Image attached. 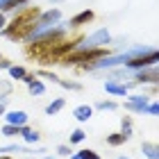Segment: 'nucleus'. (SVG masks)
Masks as SVG:
<instances>
[{
	"mask_svg": "<svg viewBox=\"0 0 159 159\" xmlns=\"http://www.w3.org/2000/svg\"><path fill=\"white\" fill-rule=\"evenodd\" d=\"M0 152H30L25 146H18V143H11V146H2Z\"/></svg>",
	"mask_w": 159,
	"mask_h": 159,
	"instance_id": "21",
	"label": "nucleus"
},
{
	"mask_svg": "<svg viewBox=\"0 0 159 159\" xmlns=\"http://www.w3.org/2000/svg\"><path fill=\"white\" fill-rule=\"evenodd\" d=\"M59 84L64 86V89H68V91H80V89H82V84H77V82H68V80H59Z\"/></svg>",
	"mask_w": 159,
	"mask_h": 159,
	"instance_id": "23",
	"label": "nucleus"
},
{
	"mask_svg": "<svg viewBox=\"0 0 159 159\" xmlns=\"http://www.w3.org/2000/svg\"><path fill=\"white\" fill-rule=\"evenodd\" d=\"M96 18V14H93V9H82L80 14H75L73 18H70V27H82V25H89L91 20Z\"/></svg>",
	"mask_w": 159,
	"mask_h": 159,
	"instance_id": "8",
	"label": "nucleus"
},
{
	"mask_svg": "<svg viewBox=\"0 0 159 159\" xmlns=\"http://www.w3.org/2000/svg\"><path fill=\"white\" fill-rule=\"evenodd\" d=\"M141 152L146 155L148 159H159V146L152 141H143L141 143Z\"/></svg>",
	"mask_w": 159,
	"mask_h": 159,
	"instance_id": "11",
	"label": "nucleus"
},
{
	"mask_svg": "<svg viewBox=\"0 0 159 159\" xmlns=\"http://www.w3.org/2000/svg\"><path fill=\"white\" fill-rule=\"evenodd\" d=\"M127 139L123 136L120 132H116V134H107V146H111V148H118V146H123Z\"/></svg>",
	"mask_w": 159,
	"mask_h": 159,
	"instance_id": "16",
	"label": "nucleus"
},
{
	"mask_svg": "<svg viewBox=\"0 0 159 159\" xmlns=\"http://www.w3.org/2000/svg\"><path fill=\"white\" fill-rule=\"evenodd\" d=\"M0 91H2V93H9V91H11V84H9V82H0Z\"/></svg>",
	"mask_w": 159,
	"mask_h": 159,
	"instance_id": "27",
	"label": "nucleus"
},
{
	"mask_svg": "<svg viewBox=\"0 0 159 159\" xmlns=\"http://www.w3.org/2000/svg\"><path fill=\"white\" fill-rule=\"evenodd\" d=\"M0 59H2V52H0Z\"/></svg>",
	"mask_w": 159,
	"mask_h": 159,
	"instance_id": "38",
	"label": "nucleus"
},
{
	"mask_svg": "<svg viewBox=\"0 0 159 159\" xmlns=\"http://www.w3.org/2000/svg\"><path fill=\"white\" fill-rule=\"evenodd\" d=\"M111 43V34H109V30L107 27H100V30H96V32H91L86 39H82L80 41V46L75 48V50H93V48H107Z\"/></svg>",
	"mask_w": 159,
	"mask_h": 159,
	"instance_id": "2",
	"label": "nucleus"
},
{
	"mask_svg": "<svg viewBox=\"0 0 159 159\" xmlns=\"http://www.w3.org/2000/svg\"><path fill=\"white\" fill-rule=\"evenodd\" d=\"M84 139H86L84 129H73V132H70V143H82Z\"/></svg>",
	"mask_w": 159,
	"mask_h": 159,
	"instance_id": "22",
	"label": "nucleus"
},
{
	"mask_svg": "<svg viewBox=\"0 0 159 159\" xmlns=\"http://www.w3.org/2000/svg\"><path fill=\"white\" fill-rule=\"evenodd\" d=\"M132 77H134L132 84H157L159 73H157V66H148L141 70H132Z\"/></svg>",
	"mask_w": 159,
	"mask_h": 159,
	"instance_id": "5",
	"label": "nucleus"
},
{
	"mask_svg": "<svg viewBox=\"0 0 159 159\" xmlns=\"http://www.w3.org/2000/svg\"><path fill=\"white\" fill-rule=\"evenodd\" d=\"M116 102H114V100H100V102L96 105V109H100V111H114L116 109Z\"/></svg>",
	"mask_w": 159,
	"mask_h": 159,
	"instance_id": "20",
	"label": "nucleus"
},
{
	"mask_svg": "<svg viewBox=\"0 0 159 159\" xmlns=\"http://www.w3.org/2000/svg\"><path fill=\"white\" fill-rule=\"evenodd\" d=\"M146 114H150V116H157V114H159V102H157V100L148 102V107H146Z\"/></svg>",
	"mask_w": 159,
	"mask_h": 159,
	"instance_id": "24",
	"label": "nucleus"
},
{
	"mask_svg": "<svg viewBox=\"0 0 159 159\" xmlns=\"http://www.w3.org/2000/svg\"><path fill=\"white\" fill-rule=\"evenodd\" d=\"M7 102H9V96H7V93H0V105L7 107Z\"/></svg>",
	"mask_w": 159,
	"mask_h": 159,
	"instance_id": "31",
	"label": "nucleus"
},
{
	"mask_svg": "<svg viewBox=\"0 0 159 159\" xmlns=\"http://www.w3.org/2000/svg\"><path fill=\"white\" fill-rule=\"evenodd\" d=\"M150 102V98L146 93H127V102H125V109L127 111H134V114H146V107Z\"/></svg>",
	"mask_w": 159,
	"mask_h": 159,
	"instance_id": "4",
	"label": "nucleus"
},
{
	"mask_svg": "<svg viewBox=\"0 0 159 159\" xmlns=\"http://www.w3.org/2000/svg\"><path fill=\"white\" fill-rule=\"evenodd\" d=\"M0 159H11L9 155H0Z\"/></svg>",
	"mask_w": 159,
	"mask_h": 159,
	"instance_id": "35",
	"label": "nucleus"
},
{
	"mask_svg": "<svg viewBox=\"0 0 159 159\" xmlns=\"http://www.w3.org/2000/svg\"><path fill=\"white\" fill-rule=\"evenodd\" d=\"M0 116H5V105H0Z\"/></svg>",
	"mask_w": 159,
	"mask_h": 159,
	"instance_id": "33",
	"label": "nucleus"
},
{
	"mask_svg": "<svg viewBox=\"0 0 159 159\" xmlns=\"http://www.w3.org/2000/svg\"><path fill=\"white\" fill-rule=\"evenodd\" d=\"M70 159H100V155L96 150H80V152L70 155Z\"/></svg>",
	"mask_w": 159,
	"mask_h": 159,
	"instance_id": "18",
	"label": "nucleus"
},
{
	"mask_svg": "<svg viewBox=\"0 0 159 159\" xmlns=\"http://www.w3.org/2000/svg\"><path fill=\"white\" fill-rule=\"evenodd\" d=\"M27 111H23V109H11V111H7L5 114V123H9V125H16V127H23V125H27Z\"/></svg>",
	"mask_w": 159,
	"mask_h": 159,
	"instance_id": "6",
	"label": "nucleus"
},
{
	"mask_svg": "<svg viewBox=\"0 0 159 159\" xmlns=\"http://www.w3.org/2000/svg\"><path fill=\"white\" fill-rule=\"evenodd\" d=\"M41 159H57V157H52V155H46V157H41Z\"/></svg>",
	"mask_w": 159,
	"mask_h": 159,
	"instance_id": "34",
	"label": "nucleus"
},
{
	"mask_svg": "<svg viewBox=\"0 0 159 159\" xmlns=\"http://www.w3.org/2000/svg\"><path fill=\"white\" fill-rule=\"evenodd\" d=\"M9 66H11V61H9V59H5V57H2V59H0V68H5V70H7Z\"/></svg>",
	"mask_w": 159,
	"mask_h": 159,
	"instance_id": "29",
	"label": "nucleus"
},
{
	"mask_svg": "<svg viewBox=\"0 0 159 159\" xmlns=\"http://www.w3.org/2000/svg\"><path fill=\"white\" fill-rule=\"evenodd\" d=\"M39 14H41V9H37V7H23V9L16 11V16L11 18V23L5 25V30H0V32H2L7 39H14V41L25 39L32 30L34 20L39 18Z\"/></svg>",
	"mask_w": 159,
	"mask_h": 159,
	"instance_id": "1",
	"label": "nucleus"
},
{
	"mask_svg": "<svg viewBox=\"0 0 159 159\" xmlns=\"http://www.w3.org/2000/svg\"><path fill=\"white\" fill-rule=\"evenodd\" d=\"M39 75H41V77H46V80H52V82H59V77H57L55 73H50V70H43V68H41V70H39Z\"/></svg>",
	"mask_w": 159,
	"mask_h": 159,
	"instance_id": "25",
	"label": "nucleus"
},
{
	"mask_svg": "<svg viewBox=\"0 0 159 159\" xmlns=\"http://www.w3.org/2000/svg\"><path fill=\"white\" fill-rule=\"evenodd\" d=\"M118 159H132V157H118Z\"/></svg>",
	"mask_w": 159,
	"mask_h": 159,
	"instance_id": "36",
	"label": "nucleus"
},
{
	"mask_svg": "<svg viewBox=\"0 0 159 159\" xmlns=\"http://www.w3.org/2000/svg\"><path fill=\"white\" fill-rule=\"evenodd\" d=\"M27 91H30V96H43L46 93V84L41 80H34L32 84H27Z\"/></svg>",
	"mask_w": 159,
	"mask_h": 159,
	"instance_id": "15",
	"label": "nucleus"
},
{
	"mask_svg": "<svg viewBox=\"0 0 159 159\" xmlns=\"http://www.w3.org/2000/svg\"><path fill=\"white\" fill-rule=\"evenodd\" d=\"M52 2H61V0H52Z\"/></svg>",
	"mask_w": 159,
	"mask_h": 159,
	"instance_id": "37",
	"label": "nucleus"
},
{
	"mask_svg": "<svg viewBox=\"0 0 159 159\" xmlns=\"http://www.w3.org/2000/svg\"><path fill=\"white\" fill-rule=\"evenodd\" d=\"M34 80H37V77H34V75H30V73H25V77H23V82H25V84H32V82H34Z\"/></svg>",
	"mask_w": 159,
	"mask_h": 159,
	"instance_id": "30",
	"label": "nucleus"
},
{
	"mask_svg": "<svg viewBox=\"0 0 159 159\" xmlns=\"http://www.w3.org/2000/svg\"><path fill=\"white\" fill-rule=\"evenodd\" d=\"M5 25H7V14L0 11V30H5Z\"/></svg>",
	"mask_w": 159,
	"mask_h": 159,
	"instance_id": "28",
	"label": "nucleus"
},
{
	"mask_svg": "<svg viewBox=\"0 0 159 159\" xmlns=\"http://www.w3.org/2000/svg\"><path fill=\"white\" fill-rule=\"evenodd\" d=\"M7 2H9V0H0V11H2V7H5Z\"/></svg>",
	"mask_w": 159,
	"mask_h": 159,
	"instance_id": "32",
	"label": "nucleus"
},
{
	"mask_svg": "<svg viewBox=\"0 0 159 159\" xmlns=\"http://www.w3.org/2000/svg\"><path fill=\"white\" fill-rule=\"evenodd\" d=\"M20 136H23V141L27 143V146H34V143H39V139H41V134L37 132V129H32L27 125L20 127Z\"/></svg>",
	"mask_w": 159,
	"mask_h": 159,
	"instance_id": "10",
	"label": "nucleus"
},
{
	"mask_svg": "<svg viewBox=\"0 0 159 159\" xmlns=\"http://www.w3.org/2000/svg\"><path fill=\"white\" fill-rule=\"evenodd\" d=\"M57 155L59 157H68L70 155V146H57Z\"/></svg>",
	"mask_w": 159,
	"mask_h": 159,
	"instance_id": "26",
	"label": "nucleus"
},
{
	"mask_svg": "<svg viewBox=\"0 0 159 159\" xmlns=\"http://www.w3.org/2000/svg\"><path fill=\"white\" fill-rule=\"evenodd\" d=\"M64 105H66V100H64V98H57V100H52L50 105H46V114H48V116H55V114H59V111L64 109Z\"/></svg>",
	"mask_w": 159,
	"mask_h": 159,
	"instance_id": "13",
	"label": "nucleus"
},
{
	"mask_svg": "<svg viewBox=\"0 0 159 159\" xmlns=\"http://www.w3.org/2000/svg\"><path fill=\"white\" fill-rule=\"evenodd\" d=\"M0 132H2V136H9V139H11V136H20V127H16V125H9V123H5Z\"/></svg>",
	"mask_w": 159,
	"mask_h": 159,
	"instance_id": "19",
	"label": "nucleus"
},
{
	"mask_svg": "<svg viewBox=\"0 0 159 159\" xmlns=\"http://www.w3.org/2000/svg\"><path fill=\"white\" fill-rule=\"evenodd\" d=\"M120 134L125 136L127 141L132 139V118H129V116H123L120 118Z\"/></svg>",
	"mask_w": 159,
	"mask_h": 159,
	"instance_id": "14",
	"label": "nucleus"
},
{
	"mask_svg": "<svg viewBox=\"0 0 159 159\" xmlns=\"http://www.w3.org/2000/svg\"><path fill=\"white\" fill-rule=\"evenodd\" d=\"M132 86L134 84H120V82H116V80H107L105 82V91L111 93V96H127Z\"/></svg>",
	"mask_w": 159,
	"mask_h": 159,
	"instance_id": "7",
	"label": "nucleus"
},
{
	"mask_svg": "<svg viewBox=\"0 0 159 159\" xmlns=\"http://www.w3.org/2000/svg\"><path fill=\"white\" fill-rule=\"evenodd\" d=\"M157 61H159V52L155 48H150L148 52H143V55L129 57L125 61V68L127 70H141V68H148V66H157Z\"/></svg>",
	"mask_w": 159,
	"mask_h": 159,
	"instance_id": "3",
	"label": "nucleus"
},
{
	"mask_svg": "<svg viewBox=\"0 0 159 159\" xmlns=\"http://www.w3.org/2000/svg\"><path fill=\"white\" fill-rule=\"evenodd\" d=\"M7 70H9V77H11V80H23L25 73H27L23 66H16V64H11V66L7 68Z\"/></svg>",
	"mask_w": 159,
	"mask_h": 159,
	"instance_id": "17",
	"label": "nucleus"
},
{
	"mask_svg": "<svg viewBox=\"0 0 159 159\" xmlns=\"http://www.w3.org/2000/svg\"><path fill=\"white\" fill-rule=\"evenodd\" d=\"M73 116H75V120H80V123H86V120L93 116V107H91V105H77L75 109H73Z\"/></svg>",
	"mask_w": 159,
	"mask_h": 159,
	"instance_id": "9",
	"label": "nucleus"
},
{
	"mask_svg": "<svg viewBox=\"0 0 159 159\" xmlns=\"http://www.w3.org/2000/svg\"><path fill=\"white\" fill-rule=\"evenodd\" d=\"M25 5H30V0H9L5 7H2V14H11V11H18L23 9Z\"/></svg>",
	"mask_w": 159,
	"mask_h": 159,
	"instance_id": "12",
	"label": "nucleus"
}]
</instances>
